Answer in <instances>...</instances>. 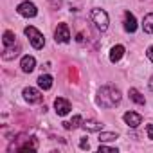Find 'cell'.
I'll return each instance as SVG.
<instances>
[{
	"label": "cell",
	"mask_w": 153,
	"mask_h": 153,
	"mask_svg": "<svg viewBox=\"0 0 153 153\" xmlns=\"http://www.w3.org/2000/svg\"><path fill=\"white\" fill-rule=\"evenodd\" d=\"M96 101H97V105L103 106V108H114V106H117V105L121 103V92H119L115 87H110V85L101 87V88L97 90Z\"/></svg>",
	"instance_id": "1"
},
{
	"label": "cell",
	"mask_w": 153,
	"mask_h": 153,
	"mask_svg": "<svg viewBox=\"0 0 153 153\" xmlns=\"http://www.w3.org/2000/svg\"><path fill=\"white\" fill-rule=\"evenodd\" d=\"M90 20L94 22V25L97 27V31H106L108 29V13L105 11V9H99V7H94L92 11H90Z\"/></svg>",
	"instance_id": "2"
},
{
	"label": "cell",
	"mask_w": 153,
	"mask_h": 153,
	"mask_svg": "<svg viewBox=\"0 0 153 153\" xmlns=\"http://www.w3.org/2000/svg\"><path fill=\"white\" fill-rule=\"evenodd\" d=\"M24 33H25V36L29 38V42H31V45H33L34 49H43V45H45V38H43V34H42L36 27L29 25V27L24 29Z\"/></svg>",
	"instance_id": "3"
},
{
	"label": "cell",
	"mask_w": 153,
	"mask_h": 153,
	"mask_svg": "<svg viewBox=\"0 0 153 153\" xmlns=\"http://www.w3.org/2000/svg\"><path fill=\"white\" fill-rule=\"evenodd\" d=\"M36 151L38 149V140H36V137H29V139H24V142H20V144H11L9 146V151Z\"/></svg>",
	"instance_id": "4"
},
{
	"label": "cell",
	"mask_w": 153,
	"mask_h": 153,
	"mask_svg": "<svg viewBox=\"0 0 153 153\" xmlns=\"http://www.w3.org/2000/svg\"><path fill=\"white\" fill-rule=\"evenodd\" d=\"M24 99H25L29 105H38V103L43 101V94H42L38 88L25 87V88H24Z\"/></svg>",
	"instance_id": "5"
},
{
	"label": "cell",
	"mask_w": 153,
	"mask_h": 153,
	"mask_svg": "<svg viewBox=\"0 0 153 153\" xmlns=\"http://www.w3.org/2000/svg\"><path fill=\"white\" fill-rule=\"evenodd\" d=\"M54 40L56 43H68L70 42V31L67 24H58L56 31H54Z\"/></svg>",
	"instance_id": "6"
},
{
	"label": "cell",
	"mask_w": 153,
	"mask_h": 153,
	"mask_svg": "<svg viewBox=\"0 0 153 153\" xmlns=\"http://www.w3.org/2000/svg\"><path fill=\"white\" fill-rule=\"evenodd\" d=\"M16 11H18V15H22V16H25V18H34V16L38 15V9H36V6H34L33 2H22V4L16 7Z\"/></svg>",
	"instance_id": "7"
},
{
	"label": "cell",
	"mask_w": 153,
	"mask_h": 153,
	"mask_svg": "<svg viewBox=\"0 0 153 153\" xmlns=\"http://www.w3.org/2000/svg\"><path fill=\"white\" fill-rule=\"evenodd\" d=\"M54 108H56V114L63 117V115H67V114L70 112L72 106H70V103H68L65 97H56V99H54Z\"/></svg>",
	"instance_id": "8"
},
{
	"label": "cell",
	"mask_w": 153,
	"mask_h": 153,
	"mask_svg": "<svg viewBox=\"0 0 153 153\" xmlns=\"http://www.w3.org/2000/svg\"><path fill=\"white\" fill-rule=\"evenodd\" d=\"M20 51H22V47H20V43H18V42H16V43H13V45H9V47H4L2 59H6V61L15 59V58L20 54Z\"/></svg>",
	"instance_id": "9"
},
{
	"label": "cell",
	"mask_w": 153,
	"mask_h": 153,
	"mask_svg": "<svg viewBox=\"0 0 153 153\" xmlns=\"http://www.w3.org/2000/svg\"><path fill=\"white\" fill-rule=\"evenodd\" d=\"M123 119H124V123H126L130 128H137V126L142 123V117H140L139 114H135V112H126V114L123 115Z\"/></svg>",
	"instance_id": "10"
},
{
	"label": "cell",
	"mask_w": 153,
	"mask_h": 153,
	"mask_svg": "<svg viewBox=\"0 0 153 153\" xmlns=\"http://www.w3.org/2000/svg\"><path fill=\"white\" fill-rule=\"evenodd\" d=\"M124 31L126 33H135L137 31V20L130 11L124 13Z\"/></svg>",
	"instance_id": "11"
},
{
	"label": "cell",
	"mask_w": 153,
	"mask_h": 153,
	"mask_svg": "<svg viewBox=\"0 0 153 153\" xmlns=\"http://www.w3.org/2000/svg\"><path fill=\"white\" fill-rule=\"evenodd\" d=\"M20 67H22V70H24L25 74H29V72H33V70H34V67H36V59H34L33 56H24V58H22Z\"/></svg>",
	"instance_id": "12"
},
{
	"label": "cell",
	"mask_w": 153,
	"mask_h": 153,
	"mask_svg": "<svg viewBox=\"0 0 153 153\" xmlns=\"http://www.w3.org/2000/svg\"><path fill=\"white\" fill-rule=\"evenodd\" d=\"M38 87H40L42 90H51V88H52V76L42 74L40 78H38Z\"/></svg>",
	"instance_id": "13"
},
{
	"label": "cell",
	"mask_w": 153,
	"mask_h": 153,
	"mask_svg": "<svg viewBox=\"0 0 153 153\" xmlns=\"http://www.w3.org/2000/svg\"><path fill=\"white\" fill-rule=\"evenodd\" d=\"M123 56H124V47L123 45H114L112 51H110V61L112 63H117Z\"/></svg>",
	"instance_id": "14"
},
{
	"label": "cell",
	"mask_w": 153,
	"mask_h": 153,
	"mask_svg": "<svg viewBox=\"0 0 153 153\" xmlns=\"http://www.w3.org/2000/svg\"><path fill=\"white\" fill-rule=\"evenodd\" d=\"M142 29L146 34H153V13H148L142 20Z\"/></svg>",
	"instance_id": "15"
},
{
	"label": "cell",
	"mask_w": 153,
	"mask_h": 153,
	"mask_svg": "<svg viewBox=\"0 0 153 153\" xmlns=\"http://www.w3.org/2000/svg\"><path fill=\"white\" fill-rule=\"evenodd\" d=\"M81 123H83L81 115H74L72 121H65V123H63V128H65V130H76L78 126H81Z\"/></svg>",
	"instance_id": "16"
},
{
	"label": "cell",
	"mask_w": 153,
	"mask_h": 153,
	"mask_svg": "<svg viewBox=\"0 0 153 153\" xmlns=\"http://www.w3.org/2000/svg\"><path fill=\"white\" fill-rule=\"evenodd\" d=\"M128 96H130V99H131L133 103H137V105H144V103H146L144 96H142L137 88H130V90H128Z\"/></svg>",
	"instance_id": "17"
},
{
	"label": "cell",
	"mask_w": 153,
	"mask_h": 153,
	"mask_svg": "<svg viewBox=\"0 0 153 153\" xmlns=\"http://www.w3.org/2000/svg\"><path fill=\"white\" fill-rule=\"evenodd\" d=\"M81 126H83L87 131H101V130H103V124L97 123V121H85Z\"/></svg>",
	"instance_id": "18"
},
{
	"label": "cell",
	"mask_w": 153,
	"mask_h": 153,
	"mask_svg": "<svg viewBox=\"0 0 153 153\" xmlns=\"http://www.w3.org/2000/svg\"><path fill=\"white\" fill-rule=\"evenodd\" d=\"M15 38H16V36H15V33H13V31H6V33H4V38H2L4 47H9V45L16 43V40H15Z\"/></svg>",
	"instance_id": "19"
},
{
	"label": "cell",
	"mask_w": 153,
	"mask_h": 153,
	"mask_svg": "<svg viewBox=\"0 0 153 153\" xmlns=\"http://www.w3.org/2000/svg\"><path fill=\"white\" fill-rule=\"evenodd\" d=\"M117 139V133L112 131H99V142H112Z\"/></svg>",
	"instance_id": "20"
},
{
	"label": "cell",
	"mask_w": 153,
	"mask_h": 153,
	"mask_svg": "<svg viewBox=\"0 0 153 153\" xmlns=\"http://www.w3.org/2000/svg\"><path fill=\"white\" fill-rule=\"evenodd\" d=\"M49 2H51V7L52 9H59L61 7V0H49Z\"/></svg>",
	"instance_id": "21"
},
{
	"label": "cell",
	"mask_w": 153,
	"mask_h": 153,
	"mask_svg": "<svg viewBox=\"0 0 153 153\" xmlns=\"http://www.w3.org/2000/svg\"><path fill=\"white\" fill-rule=\"evenodd\" d=\"M99 151H108V153H117V148H108V146H99Z\"/></svg>",
	"instance_id": "22"
},
{
	"label": "cell",
	"mask_w": 153,
	"mask_h": 153,
	"mask_svg": "<svg viewBox=\"0 0 153 153\" xmlns=\"http://www.w3.org/2000/svg\"><path fill=\"white\" fill-rule=\"evenodd\" d=\"M146 133H148V139L153 140V124H148L146 126Z\"/></svg>",
	"instance_id": "23"
},
{
	"label": "cell",
	"mask_w": 153,
	"mask_h": 153,
	"mask_svg": "<svg viewBox=\"0 0 153 153\" xmlns=\"http://www.w3.org/2000/svg\"><path fill=\"white\" fill-rule=\"evenodd\" d=\"M79 148H81V149H88V148H90V146H88V140H87V139H81Z\"/></svg>",
	"instance_id": "24"
},
{
	"label": "cell",
	"mask_w": 153,
	"mask_h": 153,
	"mask_svg": "<svg viewBox=\"0 0 153 153\" xmlns=\"http://www.w3.org/2000/svg\"><path fill=\"white\" fill-rule=\"evenodd\" d=\"M146 56H148V59H149V61H153V47H149V49L146 51Z\"/></svg>",
	"instance_id": "25"
},
{
	"label": "cell",
	"mask_w": 153,
	"mask_h": 153,
	"mask_svg": "<svg viewBox=\"0 0 153 153\" xmlns=\"http://www.w3.org/2000/svg\"><path fill=\"white\" fill-rule=\"evenodd\" d=\"M149 88H151V92H153V76H151V79H149Z\"/></svg>",
	"instance_id": "26"
}]
</instances>
